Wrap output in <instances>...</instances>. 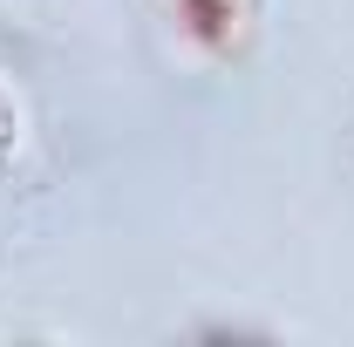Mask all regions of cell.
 I'll return each mask as SVG.
<instances>
[{
  "instance_id": "cell-1",
  "label": "cell",
  "mask_w": 354,
  "mask_h": 347,
  "mask_svg": "<svg viewBox=\"0 0 354 347\" xmlns=\"http://www.w3.org/2000/svg\"><path fill=\"white\" fill-rule=\"evenodd\" d=\"M164 7H171L177 35L198 48V55H212V62L245 55L252 21H259V0H164Z\"/></svg>"
},
{
  "instance_id": "cell-2",
  "label": "cell",
  "mask_w": 354,
  "mask_h": 347,
  "mask_svg": "<svg viewBox=\"0 0 354 347\" xmlns=\"http://www.w3.org/2000/svg\"><path fill=\"white\" fill-rule=\"evenodd\" d=\"M7 143H14V109H7V95H0V157H7Z\"/></svg>"
}]
</instances>
